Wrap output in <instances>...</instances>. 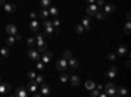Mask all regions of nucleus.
Listing matches in <instances>:
<instances>
[{"mask_svg":"<svg viewBox=\"0 0 131 97\" xmlns=\"http://www.w3.org/2000/svg\"><path fill=\"white\" fill-rule=\"evenodd\" d=\"M26 89H29V92H36L38 89V84L36 83V80H29Z\"/></svg>","mask_w":131,"mask_h":97,"instance_id":"obj_11","label":"nucleus"},{"mask_svg":"<svg viewBox=\"0 0 131 97\" xmlns=\"http://www.w3.org/2000/svg\"><path fill=\"white\" fill-rule=\"evenodd\" d=\"M46 46H47V44L42 45V46H38V51H39V52H45V51H46Z\"/></svg>","mask_w":131,"mask_h":97,"instance_id":"obj_39","label":"nucleus"},{"mask_svg":"<svg viewBox=\"0 0 131 97\" xmlns=\"http://www.w3.org/2000/svg\"><path fill=\"white\" fill-rule=\"evenodd\" d=\"M49 10H47V8H42L41 10H39V13H38V16H39V18H42V20H45V18H47L49 17Z\"/></svg>","mask_w":131,"mask_h":97,"instance_id":"obj_19","label":"nucleus"},{"mask_svg":"<svg viewBox=\"0 0 131 97\" xmlns=\"http://www.w3.org/2000/svg\"><path fill=\"white\" fill-rule=\"evenodd\" d=\"M34 80H36V83H37L38 85H39V84H42L43 81H45V79H43V76H42V75H36Z\"/></svg>","mask_w":131,"mask_h":97,"instance_id":"obj_31","label":"nucleus"},{"mask_svg":"<svg viewBox=\"0 0 131 97\" xmlns=\"http://www.w3.org/2000/svg\"><path fill=\"white\" fill-rule=\"evenodd\" d=\"M33 96H34V97H41L42 94H41V92H37L36 91V92H33Z\"/></svg>","mask_w":131,"mask_h":97,"instance_id":"obj_44","label":"nucleus"},{"mask_svg":"<svg viewBox=\"0 0 131 97\" xmlns=\"http://www.w3.org/2000/svg\"><path fill=\"white\" fill-rule=\"evenodd\" d=\"M0 60H2V55H0Z\"/></svg>","mask_w":131,"mask_h":97,"instance_id":"obj_52","label":"nucleus"},{"mask_svg":"<svg viewBox=\"0 0 131 97\" xmlns=\"http://www.w3.org/2000/svg\"><path fill=\"white\" fill-rule=\"evenodd\" d=\"M114 10H115V5H114V4H105V5H104V12H105L106 15L113 13Z\"/></svg>","mask_w":131,"mask_h":97,"instance_id":"obj_14","label":"nucleus"},{"mask_svg":"<svg viewBox=\"0 0 131 97\" xmlns=\"http://www.w3.org/2000/svg\"><path fill=\"white\" fill-rule=\"evenodd\" d=\"M54 33V26L50 25V26H45V34L46 36H51Z\"/></svg>","mask_w":131,"mask_h":97,"instance_id":"obj_28","label":"nucleus"},{"mask_svg":"<svg viewBox=\"0 0 131 97\" xmlns=\"http://www.w3.org/2000/svg\"><path fill=\"white\" fill-rule=\"evenodd\" d=\"M15 39H16V41H20V39H21V36H20L18 33H17V34H15Z\"/></svg>","mask_w":131,"mask_h":97,"instance_id":"obj_45","label":"nucleus"},{"mask_svg":"<svg viewBox=\"0 0 131 97\" xmlns=\"http://www.w3.org/2000/svg\"><path fill=\"white\" fill-rule=\"evenodd\" d=\"M5 31L8 33V36H15V34L18 33L16 25H13V24H8V25L5 26Z\"/></svg>","mask_w":131,"mask_h":97,"instance_id":"obj_4","label":"nucleus"},{"mask_svg":"<svg viewBox=\"0 0 131 97\" xmlns=\"http://www.w3.org/2000/svg\"><path fill=\"white\" fill-rule=\"evenodd\" d=\"M85 88L91 91V89L96 88V84H94V83H93L92 80H86V81H85Z\"/></svg>","mask_w":131,"mask_h":97,"instance_id":"obj_23","label":"nucleus"},{"mask_svg":"<svg viewBox=\"0 0 131 97\" xmlns=\"http://www.w3.org/2000/svg\"><path fill=\"white\" fill-rule=\"evenodd\" d=\"M28 57H29L31 60H36V62L41 59V57H39V51L33 50V49H29V51H28Z\"/></svg>","mask_w":131,"mask_h":97,"instance_id":"obj_3","label":"nucleus"},{"mask_svg":"<svg viewBox=\"0 0 131 97\" xmlns=\"http://www.w3.org/2000/svg\"><path fill=\"white\" fill-rule=\"evenodd\" d=\"M28 45L29 46H34L36 45V38H33V37L31 38H28Z\"/></svg>","mask_w":131,"mask_h":97,"instance_id":"obj_36","label":"nucleus"},{"mask_svg":"<svg viewBox=\"0 0 131 97\" xmlns=\"http://www.w3.org/2000/svg\"><path fill=\"white\" fill-rule=\"evenodd\" d=\"M94 3H97V5H100V7H104L105 5V0H96Z\"/></svg>","mask_w":131,"mask_h":97,"instance_id":"obj_42","label":"nucleus"},{"mask_svg":"<svg viewBox=\"0 0 131 97\" xmlns=\"http://www.w3.org/2000/svg\"><path fill=\"white\" fill-rule=\"evenodd\" d=\"M98 91H102V85H98V87H96Z\"/></svg>","mask_w":131,"mask_h":97,"instance_id":"obj_50","label":"nucleus"},{"mask_svg":"<svg viewBox=\"0 0 131 97\" xmlns=\"http://www.w3.org/2000/svg\"><path fill=\"white\" fill-rule=\"evenodd\" d=\"M128 94V91H127V88L126 87H119V88H117V96H127Z\"/></svg>","mask_w":131,"mask_h":97,"instance_id":"obj_18","label":"nucleus"},{"mask_svg":"<svg viewBox=\"0 0 131 97\" xmlns=\"http://www.w3.org/2000/svg\"><path fill=\"white\" fill-rule=\"evenodd\" d=\"M41 94L42 96H47V94H50V87H49V85L45 83V81H43L42 84H41Z\"/></svg>","mask_w":131,"mask_h":97,"instance_id":"obj_9","label":"nucleus"},{"mask_svg":"<svg viewBox=\"0 0 131 97\" xmlns=\"http://www.w3.org/2000/svg\"><path fill=\"white\" fill-rule=\"evenodd\" d=\"M10 91V85L8 83H0V94H5Z\"/></svg>","mask_w":131,"mask_h":97,"instance_id":"obj_10","label":"nucleus"},{"mask_svg":"<svg viewBox=\"0 0 131 97\" xmlns=\"http://www.w3.org/2000/svg\"><path fill=\"white\" fill-rule=\"evenodd\" d=\"M39 71H42L43 68H45V66H43V62H41V60H37V66H36Z\"/></svg>","mask_w":131,"mask_h":97,"instance_id":"obj_35","label":"nucleus"},{"mask_svg":"<svg viewBox=\"0 0 131 97\" xmlns=\"http://www.w3.org/2000/svg\"><path fill=\"white\" fill-rule=\"evenodd\" d=\"M15 42H16L15 36H8V38H7V46H13Z\"/></svg>","mask_w":131,"mask_h":97,"instance_id":"obj_24","label":"nucleus"},{"mask_svg":"<svg viewBox=\"0 0 131 97\" xmlns=\"http://www.w3.org/2000/svg\"><path fill=\"white\" fill-rule=\"evenodd\" d=\"M107 60H110V62L115 60V55H114L113 52H110V54H107Z\"/></svg>","mask_w":131,"mask_h":97,"instance_id":"obj_40","label":"nucleus"},{"mask_svg":"<svg viewBox=\"0 0 131 97\" xmlns=\"http://www.w3.org/2000/svg\"><path fill=\"white\" fill-rule=\"evenodd\" d=\"M81 25L84 26V29H85V30H88V31L92 29V26H91V21H89V18H88V17H84V18L81 20Z\"/></svg>","mask_w":131,"mask_h":97,"instance_id":"obj_15","label":"nucleus"},{"mask_svg":"<svg viewBox=\"0 0 131 97\" xmlns=\"http://www.w3.org/2000/svg\"><path fill=\"white\" fill-rule=\"evenodd\" d=\"M68 80H71V84L75 85V87H78V85L80 84V78H79V76H76V75H72V76H70Z\"/></svg>","mask_w":131,"mask_h":97,"instance_id":"obj_20","label":"nucleus"},{"mask_svg":"<svg viewBox=\"0 0 131 97\" xmlns=\"http://www.w3.org/2000/svg\"><path fill=\"white\" fill-rule=\"evenodd\" d=\"M36 44H37V46L45 45V44H46V41H45V34H43V33H37V36H36Z\"/></svg>","mask_w":131,"mask_h":97,"instance_id":"obj_7","label":"nucleus"},{"mask_svg":"<svg viewBox=\"0 0 131 97\" xmlns=\"http://www.w3.org/2000/svg\"><path fill=\"white\" fill-rule=\"evenodd\" d=\"M51 58H52V52L45 51V52H43V57H42L41 59H42V62H43V63H49V62L51 60Z\"/></svg>","mask_w":131,"mask_h":97,"instance_id":"obj_16","label":"nucleus"},{"mask_svg":"<svg viewBox=\"0 0 131 97\" xmlns=\"http://www.w3.org/2000/svg\"><path fill=\"white\" fill-rule=\"evenodd\" d=\"M98 96H101V97H106L107 94H106V92H105V93H100V94H98Z\"/></svg>","mask_w":131,"mask_h":97,"instance_id":"obj_49","label":"nucleus"},{"mask_svg":"<svg viewBox=\"0 0 131 97\" xmlns=\"http://www.w3.org/2000/svg\"><path fill=\"white\" fill-rule=\"evenodd\" d=\"M29 16H30V18H31V20H36V18H37V16H38V15H37V13H36V12H31V13H30V15H29Z\"/></svg>","mask_w":131,"mask_h":97,"instance_id":"obj_43","label":"nucleus"},{"mask_svg":"<svg viewBox=\"0 0 131 97\" xmlns=\"http://www.w3.org/2000/svg\"><path fill=\"white\" fill-rule=\"evenodd\" d=\"M130 18H131V13H130V12H127V15H126V20H127V21H130Z\"/></svg>","mask_w":131,"mask_h":97,"instance_id":"obj_46","label":"nucleus"},{"mask_svg":"<svg viewBox=\"0 0 131 97\" xmlns=\"http://www.w3.org/2000/svg\"><path fill=\"white\" fill-rule=\"evenodd\" d=\"M42 25H43V26H50V25H51V21H49L47 18H45V20L42 21Z\"/></svg>","mask_w":131,"mask_h":97,"instance_id":"obj_41","label":"nucleus"},{"mask_svg":"<svg viewBox=\"0 0 131 97\" xmlns=\"http://www.w3.org/2000/svg\"><path fill=\"white\" fill-rule=\"evenodd\" d=\"M4 10L8 13H13L15 10H16V5L13 3H5L4 4Z\"/></svg>","mask_w":131,"mask_h":97,"instance_id":"obj_12","label":"nucleus"},{"mask_svg":"<svg viewBox=\"0 0 131 97\" xmlns=\"http://www.w3.org/2000/svg\"><path fill=\"white\" fill-rule=\"evenodd\" d=\"M51 25H52V26H54V28H58V26H59V25H60V20H59V18H57V17H55V18H54V20H52V21H51Z\"/></svg>","mask_w":131,"mask_h":97,"instance_id":"obj_34","label":"nucleus"},{"mask_svg":"<svg viewBox=\"0 0 131 97\" xmlns=\"http://www.w3.org/2000/svg\"><path fill=\"white\" fill-rule=\"evenodd\" d=\"M29 28L31 31H34V33H37V31L39 30V21L36 18V20H31L30 24H29Z\"/></svg>","mask_w":131,"mask_h":97,"instance_id":"obj_6","label":"nucleus"},{"mask_svg":"<svg viewBox=\"0 0 131 97\" xmlns=\"http://www.w3.org/2000/svg\"><path fill=\"white\" fill-rule=\"evenodd\" d=\"M84 30H85V29H84V26H83V25H76V26H75V31H76L78 34H81Z\"/></svg>","mask_w":131,"mask_h":97,"instance_id":"obj_32","label":"nucleus"},{"mask_svg":"<svg viewBox=\"0 0 131 97\" xmlns=\"http://www.w3.org/2000/svg\"><path fill=\"white\" fill-rule=\"evenodd\" d=\"M68 66H70L72 70H76V68L79 67V60H78V59H75V58L68 59Z\"/></svg>","mask_w":131,"mask_h":97,"instance_id":"obj_17","label":"nucleus"},{"mask_svg":"<svg viewBox=\"0 0 131 97\" xmlns=\"http://www.w3.org/2000/svg\"><path fill=\"white\" fill-rule=\"evenodd\" d=\"M39 4L42 5V8H49L51 4V0H39Z\"/></svg>","mask_w":131,"mask_h":97,"instance_id":"obj_29","label":"nucleus"},{"mask_svg":"<svg viewBox=\"0 0 131 97\" xmlns=\"http://www.w3.org/2000/svg\"><path fill=\"white\" fill-rule=\"evenodd\" d=\"M98 94H100V92H98V89H96V88L91 89V96H93V97H97Z\"/></svg>","mask_w":131,"mask_h":97,"instance_id":"obj_38","label":"nucleus"},{"mask_svg":"<svg viewBox=\"0 0 131 97\" xmlns=\"http://www.w3.org/2000/svg\"><path fill=\"white\" fill-rule=\"evenodd\" d=\"M105 92H106L107 96H117V87L113 83H109L105 87Z\"/></svg>","mask_w":131,"mask_h":97,"instance_id":"obj_1","label":"nucleus"},{"mask_svg":"<svg viewBox=\"0 0 131 97\" xmlns=\"http://www.w3.org/2000/svg\"><path fill=\"white\" fill-rule=\"evenodd\" d=\"M117 73H118L117 67L110 66V67H109V70H107V72H106V78H109V79H113V78H115V76H117Z\"/></svg>","mask_w":131,"mask_h":97,"instance_id":"obj_5","label":"nucleus"},{"mask_svg":"<svg viewBox=\"0 0 131 97\" xmlns=\"http://www.w3.org/2000/svg\"><path fill=\"white\" fill-rule=\"evenodd\" d=\"M5 4V0H0V7H4Z\"/></svg>","mask_w":131,"mask_h":97,"instance_id":"obj_47","label":"nucleus"},{"mask_svg":"<svg viewBox=\"0 0 131 97\" xmlns=\"http://www.w3.org/2000/svg\"><path fill=\"white\" fill-rule=\"evenodd\" d=\"M0 55L2 57H9V50H8V47H2L0 49Z\"/></svg>","mask_w":131,"mask_h":97,"instance_id":"obj_26","label":"nucleus"},{"mask_svg":"<svg viewBox=\"0 0 131 97\" xmlns=\"http://www.w3.org/2000/svg\"><path fill=\"white\" fill-rule=\"evenodd\" d=\"M0 83H2V76H0Z\"/></svg>","mask_w":131,"mask_h":97,"instance_id":"obj_51","label":"nucleus"},{"mask_svg":"<svg viewBox=\"0 0 131 97\" xmlns=\"http://www.w3.org/2000/svg\"><path fill=\"white\" fill-rule=\"evenodd\" d=\"M123 31L126 34H130L131 33V24H130V21H127V23L125 24V26H123Z\"/></svg>","mask_w":131,"mask_h":97,"instance_id":"obj_27","label":"nucleus"},{"mask_svg":"<svg viewBox=\"0 0 131 97\" xmlns=\"http://www.w3.org/2000/svg\"><path fill=\"white\" fill-rule=\"evenodd\" d=\"M49 8H50L49 13H50L51 16H54V17H58V15H59V9H58L57 7H49Z\"/></svg>","mask_w":131,"mask_h":97,"instance_id":"obj_22","label":"nucleus"},{"mask_svg":"<svg viewBox=\"0 0 131 97\" xmlns=\"http://www.w3.org/2000/svg\"><path fill=\"white\" fill-rule=\"evenodd\" d=\"M118 54L121 57L126 55V54H127V46L126 45H121V46H119V49H118Z\"/></svg>","mask_w":131,"mask_h":97,"instance_id":"obj_21","label":"nucleus"},{"mask_svg":"<svg viewBox=\"0 0 131 97\" xmlns=\"http://www.w3.org/2000/svg\"><path fill=\"white\" fill-rule=\"evenodd\" d=\"M63 58H64L66 60H68V59H71V58H72V54H71V51H68V50H66V51L63 52Z\"/></svg>","mask_w":131,"mask_h":97,"instance_id":"obj_33","label":"nucleus"},{"mask_svg":"<svg viewBox=\"0 0 131 97\" xmlns=\"http://www.w3.org/2000/svg\"><path fill=\"white\" fill-rule=\"evenodd\" d=\"M98 10V8H97V4H91L88 8H86V15H89V16H94L96 15V12Z\"/></svg>","mask_w":131,"mask_h":97,"instance_id":"obj_8","label":"nucleus"},{"mask_svg":"<svg viewBox=\"0 0 131 97\" xmlns=\"http://www.w3.org/2000/svg\"><path fill=\"white\" fill-rule=\"evenodd\" d=\"M67 67H68V62L64 58L57 60V68H58L59 71H66V68H67Z\"/></svg>","mask_w":131,"mask_h":97,"instance_id":"obj_2","label":"nucleus"},{"mask_svg":"<svg viewBox=\"0 0 131 97\" xmlns=\"http://www.w3.org/2000/svg\"><path fill=\"white\" fill-rule=\"evenodd\" d=\"M98 20H104L105 17H106V13L104 12V10H97V12H96V15H94Z\"/></svg>","mask_w":131,"mask_h":97,"instance_id":"obj_25","label":"nucleus"},{"mask_svg":"<svg viewBox=\"0 0 131 97\" xmlns=\"http://www.w3.org/2000/svg\"><path fill=\"white\" fill-rule=\"evenodd\" d=\"M96 2V0H86V3H88V4H93Z\"/></svg>","mask_w":131,"mask_h":97,"instance_id":"obj_48","label":"nucleus"},{"mask_svg":"<svg viewBox=\"0 0 131 97\" xmlns=\"http://www.w3.org/2000/svg\"><path fill=\"white\" fill-rule=\"evenodd\" d=\"M28 78H29V80H34V78H36V72L29 71V72H28Z\"/></svg>","mask_w":131,"mask_h":97,"instance_id":"obj_37","label":"nucleus"},{"mask_svg":"<svg viewBox=\"0 0 131 97\" xmlns=\"http://www.w3.org/2000/svg\"><path fill=\"white\" fill-rule=\"evenodd\" d=\"M16 96H18V97H28V91H26V88L18 87V88L16 89Z\"/></svg>","mask_w":131,"mask_h":97,"instance_id":"obj_13","label":"nucleus"},{"mask_svg":"<svg viewBox=\"0 0 131 97\" xmlns=\"http://www.w3.org/2000/svg\"><path fill=\"white\" fill-rule=\"evenodd\" d=\"M68 79H70V76H68V75L67 73H63V75H60V78H59V80H60V83H67L68 81Z\"/></svg>","mask_w":131,"mask_h":97,"instance_id":"obj_30","label":"nucleus"}]
</instances>
